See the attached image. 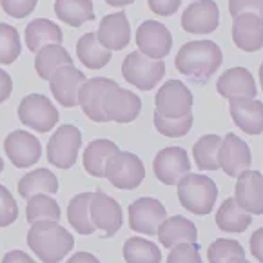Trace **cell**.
Here are the masks:
<instances>
[{
	"label": "cell",
	"mask_w": 263,
	"mask_h": 263,
	"mask_svg": "<svg viewBox=\"0 0 263 263\" xmlns=\"http://www.w3.org/2000/svg\"><path fill=\"white\" fill-rule=\"evenodd\" d=\"M165 74L163 60H153L140 51H133L122 62V77L127 84L142 91H151Z\"/></svg>",
	"instance_id": "277c9868"
},
{
	"label": "cell",
	"mask_w": 263,
	"mask_h": 263,
	"mask_svg": "<svg viewBox=\"0 0 263 263\" xmlns=\"http://www.w3.org/2000/svg\"><path fill=\"white\" fill-rule=\"evenodd\" d=\"M115 84V80L105 77H93L82 84L78 93V105L91 122H97V124L107 122V116L104 112V100L107 91Z\"/></svg>",
	"instance_id": "4fadbf2b"
},
{
	"label": "cell",
	"mask_w": 263,
	"mask_h": 263,
	"mask_svg": "<svg viewBox=\"0 0 263 263\" xmlns=\"http://www.w3.org/2000/svg\"><path fill=\"white\" fill-rule=\"evenodd\" d=\"M24 40H26L27 49L31 53H39L42 47L51 46V44H62L64 33L57 22L49 18H35L26 26L24 31Z\"/></svg>",
	"instance_id": "d4e9b609"
},
{
	"label": "cell",
	"mask_w": 263,
	"mask_h": 263,
	"mask_svg": "<svg viewBox=\"0 0 263 263\" xmlns=\"http://www.w3.org/2000/svg\"><path fill=\"white\" fill-rule=\"evenodd\" d=\"M85 80H87L85 74L71 64V66H64L54 71L47 82H49V89L54 100L62 107L69 109L78 105V93Z\"/></svg>",
	"instance_id": "ac0fdd59"
},
{
	"label": "cell",
	"mask_w": 263,
	"mask_h": 263,
	"mask_svg": "<svg viewBox=\"0 0 263 263\" xmlns=\"http://www.w3.org/2000/svg\"><path fill=\"white\" fill-rule=\"evenodd\" d=\"M58 178L54 176L53 171L46 169V167H40L31 173L24 174L22 178L18 180V185L16 191L24 200H29L35 194H57L58 193Z\"/></svg>",
	"instance_id": "83f0119b"
},
{
	"label": "cell",
	"mask_w": 263,
	"mask_h": 263,
	"mask_svg": "<svg viewBox=\"0 0 263 263\" xmlns=\"http://www.w3.org/2000/svg\"><path fill=\"white\" fill-rule=\"evenodd\" d=\"M252 223V216L243 211L234 198H227L216 213V225L223 232H245V229Z\"/></svg>",
	"instance_id": "1f68e13d"
},
{
	"label": "cell",
	"mask_w": 263,
	"mask_h": 263,
	"mask_svg": "<svg viewBox=\"0 0 263 263\" xmlns=\"http://www.w3.org/2000/svg\"><path fill=\"white\" fill-rule=\"evenodd\" d=\"M91 198H93V193L74 194L71 198L69 205H67V220H69V225L78 234H82V236H91L97 231L89 214Z\"/></svg>",
	"instance_id": "4dcf8cb0"
},
{
	"label": "cell",
	"mask_w": 263,
	"mask_h": 263,
	"mask_svg": "<svg viewBox=\"0 0 263 263\" xmlns=\"http://www.w3.org/2000/svg\"><path fill=\"white\" fill-rule=\"evenodd\" d=\"M129 227L138 234L156 236L158 227L167 218V211L163 203L156 198L143 196L135 200L129 205Z\"/></svg>",
	"instance_id": "9c48e42d"
},
{
	"label": "cell",
	"mask_w": 263,
	"mask_h": 263,
	"mask_svg": "<svg viewBox=\"0 0 263 263\" xmlns=\"http://www.w3.org/2000/svg\"><path fill=\"white\" fill-rule=\"evenodd\" d=\"M82 147V133L77 125L64 124L51 135L47 142V162L58 169H71L77 163Z\"/></svg>",
	"instance_id": "8992f818"
},
{
	"label": "cell",
	"mask_w": 263,
	"mask_h": 263,
	"mask_svg": "<svg viewBox=\"0 0 263 263\" xmlns=\"http://www.w3.org/2000/svg\"><path fill=\"white\" fill-rule=\"evenodd\" d=\"M2 263H36V261L27 254V252L20 251V249H15V251L6 252L4 258H2Z\"/></svg>",
	"instance_id": "bcb514c9"
},
{
	"label": "cell",
	"mask_w": 263,
	"mask_h": 263,
	"mask_svg": "<svg viewBox=\"0 0 263 263\" xmlns=\"http://www.w3.org/2000/svg\"><path fill=\"white\" fill-rule=\"evenodd\" d=\"M97 39L109 51H122L131 42V24L124 11L105 15L97 29Z\"/></svg>",
	"instance_id": "d6986e66"
},
{
	"label": "cell",
	"mask_w": 263,
	"mask_h": 263,
	"mask_svg": "<svg viewBox=\"0 0 263 263\" xmlns=\"http://www.w3.org/2000/svg\"><path fill=\"white\" fill-rule=\"evenodd\" d=\"M223 62V53L213 40H193L180 47L174 58V66L183 77L196 84L207 82Z\"/></svg>",
	"instance_id": "6da1fadb"
},
{
	"label": "cell",
	"mask_w": 263,
	"mask_h": 263,
	"mask_svg": "<svg viewBox=\"0 0 263 263\" xmlns=\"http://www.w3.org/2000/svg\"><path fill=\"white\" fill-rule=\"evenodd\" d=\"M18 120L35 133H49L58 124V109L54 104L40 93L24 97L18 104Z\"/></svg>",
	"instance_id": "52a82bcc"
},
{
	"label": "cell",
	"mask_w": 263,
	"mask_h": 263,
	"mask_svg": "<svg viewBox=\"0 0 263 263\" xmlns=\"http://www.w3.org/2000/svg\"><path fill=\"white\" fill-rule=\"evenodd\" d=\"M221 138L218 135H205L196 140L193 145V158L200 171H218V151H220Z\"/></svg>",
	"instance_id": "e575fe53"
},
{
	"label": "cell",
	"mask_w": 263,
	"mask_h": 263,
	"mask_svg": "<svg viewBox=\"0 0 263 263\" xmlns=\"http://www.w3.org/2000/svg\"><path fill=\"white\" fill-rule=\"evenodd\" d=\"M135 40L140 53L153 60H163L173 47V35L158 20H145L140 24Z\"/></svg>",
	"instance_id": "30bf717a"
},
{
	"label": "cell",
	"mask_w": 263,
	"mask_h": 263,
	"mask_svg": "<svg viewBox=\"0 0 263 263\" xmlns=\"http://www.w3.org/2000/svg\"><path fill=\"white\" fill-rule=\"evenodd\" d=\"M140 111H142V100L138 95L124 89L118 84L112 85L105 95L104 112L107 116V122L131 124L138 118Z\"/></svg>",
	"instance_id": "8fae6325"
},
{
	"label": "cell",
	"mask_w": 263,
	"mask_h": 263,
	"mask_svg": "<svg viewBox=\"0 0 263 263\" xmlns=\"http://www.w3.org/2000/svg\"><path fill=\"white\" fill-rule=\"evenodd\" d=\"M220 26V8L214 0L191 2L182 15L183 31L193 35H209Z\"/></svg>",
	"instance_id": "e0dca14e"
},
{
	"label": "cell",
	"mask_w": 263,
	"mask_h": 263,
	"mask_svg": "<svg viewBox=\"0 0 263 263\" xmlns=\"http://www.w3.org/2000/svg\"><path fill=\"white\" fill-rule=\"evenodd\" d=\"M39 0H0V8L11 18H26L35 11Z\"/></svg>",
	"instance_id": "60d3db41"
},
{
	"label": "cell",
	"mask_w": 263,
	"mask_h": 263,
	"mask_svg": "<svg viewBox=\"0 0 263 263\" xmlns=\"http://www.w3.org/2000/svg\"><path fill=\"white\" fill-rule=\"evenodd\" d=\"M135 0H105V4L112 6V8H124V6L133 4Z\"/></svg>",
	"instance_id": "c3c4849f"
},
{
	"label": "cell",
	"mask_w": 263,
	"mask_h": 263,
	"mask_svg": "<svg viewBox=\"0 0 263 263\" xmlns=\"http://www.w3.org/2000/svg\"><path fill=\"white\" fill-rule=\"evenodd\" d=\"M238 258H245V249L236 240L218 238L207 249V259H209V263H231L232 259H238Z\"/></svg>",
	"instance_id": "8d00e7d4"
},
{
	"label": "cell",
	"mask_w": 263,
	"mask_h": 263,
	"mask_svg": "<svg viewBox=\"0 0 263 263\" xmlns=\"http://www.w3.org/2000/svg\"><path fill=\"white\" fill-rule=\"evenodd\" d=\"M4 151L8 155L9 162L16 169H27L35 165L42 156V143L35 135L22 129L9 133L4 140Z\"/></svg>",
	"instance_id": "7c38bea8"
},
{
	"label": "cell",
	"mask_w": 263,
	"mask_h": 263,
	"mask_svg": "<svg viewBox=\"0 0 263 263\" xmlns=\"http://www.w3.org/2000/svg\"><path fill=\"white\" fill-rule=\"evenodd\" d=\"M218 163L227 176L238 178L243 171L251 169V149L240 136H236L234 133H229L221 138L220 151H218Z\"/></svg>",
	"instance_id": "2e32d148"
},
{
	"label": "cell",
	"mask_w": 263,
	"mask_h": 263,
	"mask_svg": "<svg viewBox=\"0 0 263 263\" xmlns=\"http://www.w3.org/2000/svg\"><path fill=\"white\" fill-rule=\"evenodd\" d=\"M160 243L165 249H173L178 243H196L198 240V229L191 220L185 216H171L162 221L156 232Z\"/></svg>",
	"instance_id": "cb8c5ba5"
},
{
	"label": "cell",
	"mask_w": 263,
	"mask_h": 263,
	"mask_svg": "<svg viewBox=\"0 0 263 263\" xmlns=\"http://www.w3.org/2000/svg\"><path fill=\"white\" fill-rule=\"evenodd\" d=\"M178 200L185 211L198 216L213 213L218 200V187L209 176L187 173L178 183Z\"/></svg>",
	"instance_id": "3957f363"
},
{
	"label": "cell",
	"mask_w": 263,
	"mask_h": 263,
	"mask_svg": "<svg viewBox=\"0 0 263 263\" xmlns=\"http://www.w3.org/2000/svg\"><path fill=\"white\" fill-rule=\"evenodd\" d=\"M112 51L104 47L97 39V33H84L77 42V58L87 69L98 71L111 62Z\"/></svg>",
	"instance_id": "4316f807"
},
{
	"label": "cell",
	"mask_w": 263,
	"mask_h": 263,
	"mask_svg": "<svg viewBox=\"0 0 263 263\" xmlns=\"http://www.w3.org/2000/svg\"><path fill=\"white\" fill-rule=\"evenodd\" d=\"M229 13L232 16L240 13H254L263 18V0H229Z\"/></svg>",
	"instance_id": "b9f144b4"
},
{
	"label": "cell",
	"mask_w": 263,
	"mask_h": 263,
	"mask_svg": "<svg viewBox=\"0 0 263 263\" xmlns=\"http://www.w3.org/2000/svg\"><path fill=\"white\" fill-rule=\"evenodd\" d=\"M22 53V44L16 27L11 24L0 22V64L9 66L20 57Z\"/></svg>",
	"instance_id": "d590c367"
},
{
	"label": "cell",
	"mask_w": 263,
	"mask_h": 263,
	"mask_svg": "<svg viewBox=\"0 0 263 263\" xmlns=\"http://www.w3.org/2000/svg\"><path fill=\"white\" fill-rule=\"evenodd\" d=\"M118 151L120 149H118V145L112 140L97 138L93 142H89L87 147L84 149V155H82L85 173H89V176H95V178H104L107 160Z\"/></svg>",
	"instance_id": "484cf974"
},
{
	"label": "cell",
	"mask_w": 263,
	"mask_h": 263,
	"mask_svg": "<svg viewBox=\"0 0 263 263\" xmlns=\"http://www.w3.org/2000/svg\"><path fill=\"white\" fill-rule=\"evenodd\" d=\"M259 84H261V91H263V62L259 66Z\"/></svg>",
	"instance_id": "681fc988"
},
{
	"label": "cell",
	"mask_w": 263,
	"mask_h": 263,
	"mask_svg": "<svg viewBox=\"0 0 263 263\" xmlns=\"http://www.w3.org/2000/svg\"><path fill=\"white\" fill-rule=\"evenodd\" d=\"M251 252L259 263H263V227L252 232L251 236Z\"/></svg>",
	"instance_id": "ee69618b"
},
{
	"label": "cell",
	"mask_w": 263,
	"mask_h": 263,
	"mask_svg": "<svg viewBox=\"0 0 263 263\" xmlns=\"http://www.w3.org/2000/svg\"><path fill=\"white\" fill-rule=\"evenodd\" d=\"M18 218V205L15 196L6 185L0 183V227H9Z\"/></svg>",
	"instance_id": "f35d334b"
},
{
	"label": "cell",
	"mask_w": 263,
	"mask_h": 263,
	"mask_svg": "<svg viewBox=\"0 0 263 263\" xmlns=\"http://www.w3.org/2000/svg\"><path fill=\"white\" fill-rule=\"evenodd\" d=\"M216 91L223 98H256L258 87H256L254 77L245 67H231L227 69L216 82Z\"/></svg>",
	"instance_id": "603a6c76"
},
{
	"label": "cell",
	"mask_w": 263,
	"mask_h": 263,
	"mask_svg": "<svg viewBox=\"0 0 263 263\" xmlns=\"http://www.w3.org/2000/svg\"><path fill=\"white\" fill-rule=\"evenodd\" d=\"M193 112L182 118H165V116H160L155 112V127L160 135L167 136V138H182L193 127Z\"/></svg>",
	"instance_id": "74e56055"
},
{
	"label": "cell",
	"mask_w": 263,
	"mask_h": 263,
	"mask_svg": "<svg viewBox=\"0 0 263 263\" xmlns=\"http://www.w3.org/2000/svg\"><path fill=\"white\" fill-rule=\"evenodd\" d=\"M231 263H249V261L245 258H238V259H232Z\"/></svg>",
	"instance_id": "f907efd6"
},
{
	"label": "cell",
	"mask_w": 263,
	"mask_h": 263,
	"mask_svg": "<svg viewBox=\"0 0 263 263\" xmlns=\"http://www.w3.org/2000/svg\"><path fill=\"white\" fill-rule=\"evenodd\" d=\"M62 216V211L58 201L49 194H35L27 200L26 205V218L29 225L35 221H58Z\"/></svg>",
	"instance_id": "d6a6232c"
},
{
	"label": "cell",
	"mask_w": 263,
	"mask_h": 263,
	"mask_svg": "<svg viewBox=\"0 0 263 263\" xmlns=\"http://www.w3.org/2000/svg\"><path fill=\"white\" fill-rule=\"evenodd\" d=\"M232 40L241 51H259L263 47V18L254 13L236 15L232 24Z\"/></svg>",
	"instance_id": "44dd1931"
},
{
	"label": "cell",
	"mask_w": 263,
	"mask_h": 263,
	"mask_svg": "<svg viewBox=\"0 0 263 263\" xmlns=\"http://www.w3.org/2000/svg\"><path fill=\"white\" fill-rule=\"evenodd\" d=\"M2 171H4V162H2V156H0V174H2Z\"/></svg>",
	"instance_id": "816d5d0a"
},
{
	"label": "cell",
	"mask_w": 263,
	"mask_h": 263,
	"mask_svg": "<svg viewBox=\"0 0 263 263\" xmlns=\"http://www.w3.org/2000/svg\"><path fill=\"white\" fill-rule=\"evenodd\" d=\"M167 263H203L198 243H178L171 249Z\"/></svg>",
	"instance_id": "ab89813d"
},
{
	"label": "cell",
	"mask_w": 263,
	"mask_h": 263,
	"mask_svg": "<svg viewBox=\"0 0 263 263\" xmlns=\"http://www.w3.org/2000/svg\"><path fill=\"white\" fill-rule=\"evenodd\" d=\"M229 112L232 122L247 135L263 133V102L254 98H231Z\"/></svg>",
	"instance_id": "7402d4cb"
},
{
	"label": "cell",
	"mask_w": 263,
	"mask_h": 263,
	"mask_svg": "<svg viewBox=\"0 0 263 263\" xmlns=\"http://www.w3.org/2000/svg\"><path fill=\"white\" fill-rule=\"evenodd\" d=\"M153 171L163 185H176L187 173H191L189 155L183 147L162 149L153 160Z\"/></svg>",
	"instance_id": "5bb4252c"
},
{
	"label": "cell",
	"mask_w": 263,
	"mask_h": 263,
	"mask_svg": "<svg viewBox=\"0 0 263 263\" xmlns=\"http://www.w3.org/2000/svg\"><path fill=\"white\" fill-rule=\"evenodd\" d=\"M54 15L71 27H80L95 20L91 0H54Z\"/></svg>",
	"instance_id": "f546056e"
},
{
	"label": "cell",
	"mask_w": 263,
	"mask_h": 263,
	"mask_svg": "<svg viewBox=\"0 0 263 263\" xmlns=\"http://www.w3.org/2000/svg\"><path fill=\"white\" fill-rule=\"evenodd\" d=\"M66 263H100V259H98L95 254H91V252L80 251V252H74Z\"/></svg>",
	"instance_id": "7dc6e473"
},
{
	"label": "cell",
	"mask_w": 263,
	"mask_h": 263,
	"mask_svg": "<svg viewBox=\"0 0 263 263\" xmlns=\"http://www.w3.org/2000/svg\"><path fill=\"white\" fill-rule=\"evenodd\" d=\"M234 200L249 214H263V174L259 171H243L236 180Z\"/></svg>",
	"instance_id": "ffe728a7"
},
{
	"label": "cell",
	"mask_w": 263,
	"mask_h": 263,
	"mask_svg": "<svg viewBox=\"0 0 263 263\" xmlns=\"http://www.w3.org/2000/svg\"><path fill=\"white\" fill-rule=\"evenodd\" d=\"M149 9L158 16H171L178 11L182 0H147Z\"/></svg>",
	"instance_id": "7bdbcfd3"
},
{
	"label": "cell",
	"mask_w": 263,
	"mask_h": 263,
	"mask_svg": "<svg viewBox=\"0 0 263 263\" xmlns=\"http://www.w3.org/2000/svg\"><path fill=\"white\" fill-rule=\"evenodd\" d=\"M71 64H73V58L62 44H51L42 47L35 57V71L42 80H49L54 71Z\"/></svg>",
	"instance_id": "f1b7e54d"
},
{
	"label": "cell",
	"mask_w": 263,
	"mask_h": 263,
	"mask_svg": "<svg viewBox=\"0 0 263 263\" xmlns=\"http://www.w3.org/2000/svg\"><path fill=\"white\" fill-rule=\"evenodd\" d=\"M125 263H162V251L158 245L142 236H133L124 243Z\"/></svg>",
	"instance_id": "836d02e7"
},
{
	"label": "cell",
	"mask_w": 263,
	"mask_h": 263,
	"mask_svg": "<svg viewBox=\"0 0 263 263\" xmlns=\"http://www.w3.org/2000/svg\"><path fill=\"white\" fill-rule=\"evenodd\" d=\"M91 221L97 229L104 232V236H115L124 223V213L120 203L105 194L104 191H95L89 207Z\"/></svg>",
	"instance_id": "9a60e30c"
},
{
	"label": "cell",
	"mask_w": 263,
	"mask_h": 263,
	"mask_svg": "<svg viewBox=\"0 0 263 263\" xmlns=\"http://www.w3.org/2000/svg\"><path fill=\"white\" fill-rule=\"evenodd\" d=\"M104 178H107L109 183L116 189L133 191L140 187L145 178V167L136 155L129 151H118L107 160Z\"/></svg>",
	"instance_id": "5b68a950"
},
{
	"label": "cell",
	"mask_w": 263,
	"mask_h": 263,
	"mask_svg": "<svg viewBox=\"0 0 263 263\" xmlns=\"http://www.w3.org/2000/svg\"><path fill=\"white\" fill-rule=\"evenodd\" d=\"M193 93L182 80H167L156 93L155 112L165 118H182L193 112Z\"/></svg>",
	"instance_id": "ba28073f"
},
{
	"label": "cell",
	"mask_w": 263,
	"mask_h": 263,
	"mask_svg": "<svg viewBox=\"0 0 263 263\" xmlns=\"http://www.w3.org/2000/svg\"><path fill=\"white\" fill-rule=\"evenodd\" d=\"M26 241L42 263H60L74 249V236L58 221L31 223Z\"/></svg>",
	"instance_id": "7a4b0ae2"
},
{
	"label": "cell",
	"mask_w": 263,
	"mask_h": 263,
	"mask_svg": "<svg viewBox=\"0 0 263 263\" xmlns=\"http://www.w3.org/2000/svg\"><path fill=\"white\" fill-rule=\"evenodd\" d=\"M13 93V80L9 77V73H6L4 69H0V104L6 102Z\"/></svg>",
	"instance_id": "f6af8a7d"
}]
</instances>
